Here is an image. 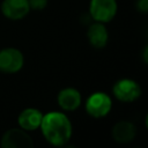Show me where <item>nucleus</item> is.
<instances>
[{"mask_svg":"<svg viewBox=\"0 0 148 148\" xmlns=\"http://www.w3.org/2000/svg\"><path fill=\"white\" fill-rule=\"evenodd\" d=\"M43 118V113L35 108H27L22 110L17 117L18 126L23 130L28 131H35L40 126Z\"/></svg>","mask_w":148,"mask_h":148,"instance_id":"obj_11","label":"nucleus"},{"mask_svg":"<svg viewBox=\"0 0 148 148\" xmlns=\"http://www.w3.org/2000/svg\"><path fill=\"white\" fill-rule=\"evenodd\" d=\"M112 94L123 103H132L141 96V87L132 79H120L113 84Z\"/></svg>","mask_w":148,"mask_h":148,"instance_id":"obj_3","label":"nucleus"},{"mask_svg":"<svg viewBox=\"0 0 148 148\" xmlns=\"http://www.w3.org/2000/svg\"><path fill=\"white\" fill-rule=\"evenodd\" d=\"M24 65L23 53L15 47H5L0 50V72L14 74L22 69Z\"/></svg>","mask_w":148,"mask_h":148,"instance_id":"obj_4","label":"nucleus"},{"mask_svg":"<svg viewBox=\"0 0 148 148\" xmlns=\"http://www.w3.org/2000/svg\"><path fill=\"white\" fill-rule=\"evenodd\" d=\"M112 138L118 143H128L134 140L136 135V127L133 123L127 120H120L116 123L111 131Z\"/></svg>","mask_w":148,"mask_h":148,"instance_id":"obj_10","label":"nucleus"},{"mask_svg":"<svg viewBox=\"0 0 148 148\" xmlns=\"http://www.w3.org/2000/svg\"><path fill=\"white\" fill-rule=\"evenodd\" d=\"M30 9L34 10H43L47 6V0H28Z\"/></svg>","mask_w":148,"mask_h":148,"instance_id":"obj_12","label":"nucleus"},{"mask_svg":"<svg viewBox=\"0 0 148 148\" xmlns=\"http://www.w3.org/2000/svg\"><path fill=\"white\" fill-rule=\"evenodd\" d=\"M81 94L75 88H64L57 96L58 105L64 111H74L81 105Z\"/></svg>","mask_w":148,"mask_h":148,"instance_id":"obj_9","label":"nucleus"},{"mask_svg":"<svg viewBox=\"0 0 148 148\" xmlns=\"http://www.w3.org/2000/svg\"><path fill=\"white\" fill-rule=\"evenodd\" d=\"M39 127L45 140L52 146H65L72 136V123L62 112L51 111L43 114Z\"/></svg>","mask_w":148,"mask_h":148,"instance_id":"obj_1","label":"nucleus"},{"mask_svg":"<svg viewBox=\"0 0 148 148\" xmlns=\"http://www.w3.org/2000/svg\"><path fill=\"white\" fill-rule=\"evenodd\" d=\"M135 8L140 13L148 14V0H136Z\"/></svg>","mask_w":148,"mask_h":148,"instance_id":"obj_13","label":"nucleus"},{"mask_svg":"<svg viewBox=\"0 0 148 148\" xmlns=\"http://www.w3.org/2000/svg\"><path fill=\"white\" fill-rule=\"evenodd\" d=\"M91 21H92V17H91V15L89 13H83L81 15V17H80V22L82 24H90Z\"/></svg>","mask_w":148,"mask_h":148,"instance_id":"obj_14","label":"nucleus"},{"mask_svg":"<svg viewBox=\"0 0 148 148\" xmlns=\"http://www.w3.org/2000/svg\"><path fill=\"white\" fill-rule=\"evenodd\" d=\"M142 59L148 65V45H146L145 49H143V51H142Z\"/></svg>","mask_w":148,"mask_h":148,"instance_id":"obj_15","label":"nucleus"},{"mask_svg":"<svg viewBox=\"0 0 148 148\" xmlns=\"http://www.w3.org/2000/svg\"><path fill=\"white\" fill-rule=\"evenodd\" d=\"M118 5L116 0H90L89 14L94 21L106 23L117 14Z\"/></svg>","mask_w":148,"mask_h":148,"instance_id":"obj_5","label":"nucleus"},{"mask_svg":"<svg viewBox=\"0 0 148 148\" xmlns=\"http://www.w3.org/2000/svg\"><path fill=\"white\" fill-rule=\"evenodd\" d=\"M87 38L92 47L95 49L105 47L109 40V32L104 23L97 21L95 23H90L87 30Z\"/></svg>","mask_w":148,"mask_h":148,"instance_id":"obj_8","label":"nucleus"},{"mask_svg":"<svg viewBox=\"0 0 148 148\" xmlns=\"http://www.w3.org/2000/svg\"><path fill=\"white\" fill-rule=\"evenodd\" d=\"M84 108L90 117L103 118L111 111L112 101L108 94L103 91H96L87 98Z\"/></svg>","mask_w":148,"mask_h":148,"instance_id":"obj_2","label":"nucleus"},{"mask_svg":"<svg viewBox=\"0 0 148 148\" xmlns=\"http://www.w3.org/2000/svg\"><path fill=\"white\" fill-rule=\"evenodd\" d=\"M145 125H146V127L148 128V113H147V116H146V119H145Z\"/></svg>","mask_w":148,"mask_h":148,"instance_id":"obj_16","label":"nucleus"},{"mask_svg":"<svg viewBox=\"0 0 148 148\" xmlns=\"http://www.w3.org/2000/svg\"><path fill=\"white\" fill-rule=\"evenodd\" d=\"M1 13L5 17L12 21L24 18L30 12L28 0H3L0 6Z\"/></svg>","mask_w":148,"mask_h":148,"instance_id":"obj_7","label":"nucleus"},{"mask_svg":"<svg viewBox=\"0 0 148 148\" xmlns=\"http://www.w3.org/2000/svg\"><path fill=\"white\" fill-rule=\"evenodd\" d=\"M0 146L2 148H30L34 147V142L25 130L14 127L2 134Z\"/></svg>","mask_w":148,"mask_h":148,"instance_id":"obj_6","label":"nucleus"}]
</instances>
